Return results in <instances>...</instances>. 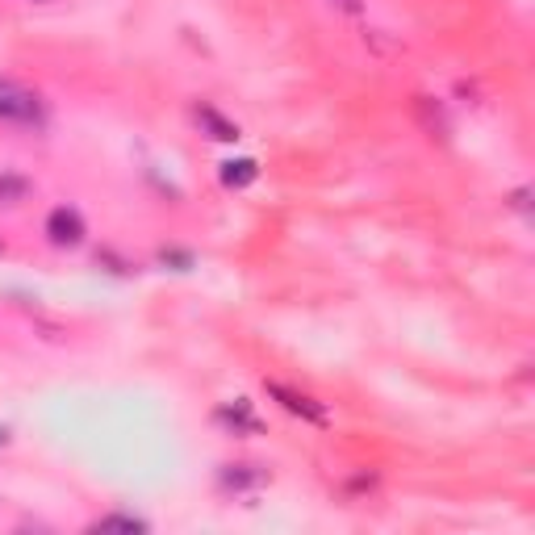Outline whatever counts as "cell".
Masks as SVG:
<instances>
[{
    "label": "cell",
    "instance_id": "5b68a950",
    "mask_svg": "<svg viewBox=\"0 0 535 535\" xmlns=\"http://www.w3.org/2000/svg\"><path fill=\"white\" fill-rule=\"evenodd\" d=\"M193 118H197L201 134H205V138H214V143H235V138H239V126L230 122V118H222V113H218L214 105H197V109H193Z\"/></svg>",
    "mask_w": 535,
    "mask_h": 535
},
{
    "label": "cell",
    "instance_id": "8fae6325",
    "mask_svg": "<svg viewBox=\"0 0 535 535\" xmlns=\"http://www.w3.org/2000/svg\"><path fill=\"white\" fill-rule=\"evenodd\" d=\"M5 439H9V431H5V427H0V444H5Z\"/></svg>",
    "mask_w": 535,
    "mask_h": 535
},
{
    "label": "cell",
    "instance_id": "30bf717a",
    "mask_svg": "<svg viewBox=\"0 0 535 535\" xmlns=\"http://www.w3.org/2000/svg\"><path fill=\"white\" fill-rule=\"evenodd\" d=\"M331 5H335V9H343V13H360L364 0H331Z\"/></svg>",
    "mask_w": 535,
    "mask_h": 535
},
{
    "label": "cell",
    "instance_id": "6da1fadb",
    "mask_svg": "<svg viewBox=\"0 0 535 535\" xmlns=\"http://www.w3.org/2000/svg\"><path fill=\"white\" fill-rule=\"evenodd\" d=\"M0 122H9V126H38L42 122L38 92H30L26 84L0 80Z\"/></svg>",
    "mask_w": 535,
    "mask_h": 535
},
{
    "label": "cell",
    "instance_id": "9c48e42d",
    "mask_svg": "<svg viewBox=\"0 0 535 535\" xmlns=\"http://www.w3.org/2000/svg\"><path fill=\"white\" fill-rule=\"evenodd\" d=\"M30 193V184L21 180V176H0V205H13Z\"/></svg>",
    "mask_w": 535,
    "mask_h": 535
},
{
    "label": "cell",
    "instance_id": "8992f818",
    "mask_svg": "<svg viewBox=\"0 0 535 535\" xmlns=\"http://www.w3.org/2000/svg\"><path fill=\"white\" fill-rule=\"evenodd\" d=\"M255 176H260L255 159H230V164H222V184L226 189H247Z\"/></svg>",
    "mask_w": 535,
    "mask_h": 535
},
{
    "label": "cell",
    "instance_id": "52a82bcc",
    "mask_svg": "<svg viewBox=\"0 0 535 535\" xmlns=\"http://www.w3.org/2000/svg\"><path fill=\"white\" fill-rule=\"evenodd\" d=\"M264 473L255 469V464H230V469L222 473V485L226 490H251V485H260Z\"/></svg>",
    "mask_w": 535,
    "mask_h": 535
},
{
    "label": "cell",
    "instance_id": "277c9868",
    "mask_svg": "<svg viewBox=\"0 0 535 535\" xmlns=\"http://www.w3.org/2000/svg\"><path fill=\"white\" fill-rule=\"evenodd\" d=\"M214 423H218L222 431H230V435H260V431H264V423L251 414L247 402H226V406H218V410H214Z\"/></svg>",
    "mask_w": 535,
    "mask_h": 535
},
{
    "label": "cell",
    "instance_id": "3957f363",
    "mask_svg": "<svg viewBox=\"0 0 535 535\" xmlns=\"http://www.w3.org/2000/svg\"><path fill=\"white\" fill-rule=\"evenodd\" d=\"M46 235H51L55 247H76L84 239V218L76 209L59 205V209H51V218H46Z\"/></svg>",
    "mask_w": 535,
    "mask_h": 535
},
{
    "label": "cell",
    "instance_id": "7a4b0ae2",
    "mask_svg": "<svg viewBox=\"0 0 535 535\" xmlns=\"http://www.w3.org/2000/svg\"><path fill=\"white\" fill-rule=\"evenodd\" d=\"M268 398H276L289 414L306 418V423H314V427L327 423V410H322L314 398H306V393H297V389H289V385H281V381H268Z\"/></svg>",
    "mask_w": 535,
    "mask_h": 535
},
{
    "label": "cell",
    "instance_id": "ba28073f",
    "mask_svg": "<svg viewBox=\"0 0 535 535\" xmlns=\"http://www.w3.org/2000/svg\"><path fill=\"white\" fill-rule=\"evenodd\" d=\"M92 531H147V523L143 519H134V515H109V519H97L92 523Z\"/></svg>",
    "mask_w": 535,
    "mask_h": 535
}]
</instances>
